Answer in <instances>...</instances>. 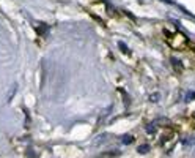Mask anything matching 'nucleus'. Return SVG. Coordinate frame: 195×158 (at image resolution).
Wrapping results in <instances>:
<instances>
[{
    "instance_id": "obj_1",
    "label": "nucleus",
    "mask_w": 195,
    "mask_h": 158,
    "mask_svg": "<svg viewBox=\"0 0 195 158\" xmlns=\"http://www.w3.org/2000/svg\"><path fill=\"white\" fill-rule=\"evenodd\" d=\"M148 150H150V145H148V144H143L142 147H138V152H140V153H146Z\"/></svg>"
},
{
    "instance_id": "obj_2",
    "label": "nucleus",
    "mask_w": 195,
    "mask_h": 158,
    "mask_svg": "<svg viewBox=\"0 0 195 158\" xmlns=\"http://www.w3.org/2000/svg\"><path fill=\"white\" fill-rule=\"evenodd\" d=\"M131 141H132V138H131V136H124V139H123V142H124V144H129Z\"/></svg>"
}]
</instances>
